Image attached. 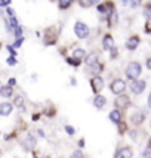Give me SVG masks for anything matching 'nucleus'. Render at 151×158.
Returning <instances> with one entry per match:
<instances>
[{
	"mask_svg": "<svg viewBox=\"0 0 151 158\" xmlns=\"http://www.w3.org/2000/svg\"><path fill=\"white\" fill-rule=\"evenodd\" d=\"M141 65L138 64V62H131L127 67H126V77L129 78V80H136L138 77L141 76Z\"/></svg>",
	"mask_w": 151,
	"mask_h": 158,
	"instance_id": "nucleus-1",
	"label": "nucleus"
},
{
	"mask_svg": "<svg viewBox=\"0 0 151 158\" xmlns=\"http://www.w3.org/2000/svg\"><path fill=\"white\" fill-rule=\"evenodd\" d=\"M74 33L79 39H86L89 35V28H88V25L84 22L79 21V22H76V25H74Z\"/></svg>",
	"mask_w": 151,
	"mask_h": 158,
	"instance_id": "nucleus-2",
	"label": "nucleus"
},
{
	"mask_svg": "<svg viewBox=\"0 0 151 158\" xmlns=\"http://www.w3.org/2000/svg\"><path fill=\"white\" fill-rule=\"evenodd\" d=\"M22 148L25 149V151H33L36 148V145H37V139L33 136V135H27L25 138L22 139Z\"/></svg>",
	"mask_w": 151,
	"mask_h": 158,
	"instance_id": "nucleus-3",
	"label": "nucleus"
},
{
	"mask_svg": "<svg viewBox=\"0 0 151 158\" xmlns=\"http://www.w3.org/2000/svg\"><path fill=\"white\" fill-rule=\"evenodd\" d=\"M124 89H126V83L123 80H114V81L111 83V92L116 93V95L123 93Z\"/></svg>",
	"mask_w": 151,
	"mask_h": 158,
	"instance_id": "nucleus-4",
	"label": "nucleus"
},
{
	"mask_svg": "<svg viewBox=\"0 0 151 158\" xmlns=\"http://www.w3.org/2000/svg\"><path fill=\"white\" fill-rule=\"evenodd\" d=\"M131 90L133 92V93H135V95L142 93V92L145 90V81H142V80H132Z\"/></svg>",
	"mask_w": 151,
	"mask_h": 158,
	"instance_id": "nucleus-5",
	"label": "nucleus"
},
{
	"mask_svg": "<svg viewBox=\"0 0 151 158\" xmlns=\"http://www.w3.org/2000/svg\"><path fill=\"white\" fill-rule=\"evenodd\" d=\"M90 86H92V90H93L95 93H99V92L104 89V80L101 77L96 76L90 80Z\"/></svg>",
	"mask_w": 151,
	"mask_h": 158,
	"instance_id": "nucleus-6",
	"label": "nucleus"
},
{
	"mask_svg": "<svg viewBox=\"0 0 151 158\" xmlns=\"http://www.w3.org/2000/svg\"><path fill=\"white\" fill-rule=\"evenodd\" d=\"M129 103H131L129 96H126V95H122V96H119L116 99L117 110H124V108H127V106H129Z\"/></svg>",
	"mask_w": 151,
	"mask_h": 158,
	"instance_id": "nucleus-7",
	"label": "nucleus"
},
{
	"mask_svg": "<svg viewBox=\"0 0 151 158\" xmlns=\"http://www.w3.org/2000/svg\"><path fill=\"white\" fill-rule=\"evenodd\" d=\"M12 110H14V105H12V103H9V102L0 103V115H3V117L11 115Z\"/></svg>",
	"mask_w": 151,
	"mask_h": 158,
	"instance_id": "nucleus-8",
	"label": "nucleus"
},
{
	"mask_svg": "<svg viewBox=\"0 0 151 158\" xmlns=\"http://www.w3.org/2000/svg\"><path fill=\"white\" fill-rule=\"evenodd\" d=\"M114 158H132V149L131 148H120L119 151L116 152Z\"/></svg>",
	"mask_w": 151,
	"mask_h": 158,
	"instance_id": "nucleus-9",
	"label": "nucleus"
},
{
	"mask_svg": "<svg viewBox=\"0 0 151 158\" xmlns=\"http://www.w3.org/2000/svg\"><path fill=\"white\" fill-rule=\"evenodd\" d=\"M102 48L105 50H111V49L114 48V40H113L111 35H105L102 39Z\"/></svg>",
	"mask_w": 151,
	"mask_h": 158,
	"instance_id": "nucleus-10",
	"label": "nucleus"
},
{
	"mask_svg": "<svg viewBox=\"0 0 151 158\" xmlns=\"http://www.w3.org/2000/svg\"><path fill=\"white\" fill-rule=\"evenodd\" d=\"M138 44H139V39H138L136 35L131 37L129 40L126 41V48L129 49V50H135V49L138 48Z\"/></svg>",
	"mask_w": 151,
	"mask_h": 158,
	"instance_id": "nucleus-11",
	"label": "nucleus"
},
{
	"mask_svg": "<svg viewBox=\"0 0 151 158\" xmlns=\"http://www.w3.org/2000/svg\"><path fill=\"white\" fill-rule=\"evenodd\" d=\"M105 103H107V99H105V96H101V95H98V96L93 98V105H95L98 110L104 108V106H105Z\"/></svg>",
	"mask_w": 151,
	"mask_h": 158,
	"instance_id": "nucleus-12",
	"label": "nucleus"
},
{
	"mask_svg": "<svg viewBox=\"0 0 151 158\" xmlns=\"http://www.w3.org/2000/svg\"><path fill=\"white\" fill-rule=\"evenodd\" d=\"M12 93H14V90H12V86H2L0 87V95L3 98H11L12 96Z\"/></svg>",
	"mask_w": 151,
	"mask_h": 158,
	"instance_id": "nucleus-13",
	"label": "nucleus"
},
{
	"mask_svg": "<svg viewBox=\"0 0 151 158\" xmlns=\"http://www.w3.org/2000/svg\"><path fill=\"white\" fill-rule=\"evenodd\" d=\"M84 62H86V65H88V67L95 65L96 62H98V55H96V53H90V55L84 56Z\"/></svg>",
	"mask_w": 151,
	"mask_h": 158,
	"instance_id": "nucleus-14",
	"label": "nucleus"
},
{
	"mask_svg": "<svg viewBox=\"0 0 151 158\" xmlns=\"http://www.w3.org/2000/svg\"><path fill=\"white\" fill-rule=\"evenodd\" d=\"M110 120L114 124H119V123H120V120H122V114H120V111H119V110L111 111V112H110Z\"/></svg>",
	"mask_w": 151,
	"mask_h": 158,
	"instance_id": "nucleus-15",
	"label": "nucleus"
},
{
	"mask_svg": "<svg viewBox=\"0 0 151 158\" xmlns=\"http://www.w3.org/2000/svg\"><path fill=\"white\" fill-rule=\"evenodd\" d=\"M84 56H86V52H84L83 49H76L74 52H73V58L79 62H82V59L84 58Z\"/></svg>",
	"mask_w": 151,
	"mask_h": 158,
	"instance_id": "nucleus-16",
	"label": "nucleus"
},
{
	"mask_svg": "<svg viewBox=\"0 0 151 158\" xmlns=\"http://www.w3.org/2000/svg\"><path fill=\"white\" fill-rule=\"evenodd\" d=\"M132 120H133V123H142V120H144V114H141V112H138V114H135L133 117H132Z\"/></svg>",
	"mask_w": 151,
	"mask_h": 158,
	"instance_id": "nucleus-17",
	"label": "nucleus"
},
{
	"mask_svg": "<svg viewBox=\"0 0 151 158\" xmlns=\"http://www.w3.org/2000/svg\"><path fill=\"white\" fill-rule=\"evenodd\" d=\"M79 5L82 7H89L93 5V0H79Z\"/></svg>",
	"mask_w": 151,
	"mask_h": 158,
	"instance_id": "nucleus-18",
	"label": "nucleus"
},
{
	"mask_svg": "<svg viewBox=\"0 0 151 158\" xmlns=\"http://www.w3.org/2000/svg\"><path fill=\"white\" fill-rule=\"evenodd\" d=\"M14 103L16 105V106L22 108V106H24V98H22V96H16V98H15V101H14Z\"/></svg>",
	"mask_w": 151,
	"mask_h": 158,
	"instance_id": "nucleus-19",
	"label": "nucleus"
},
{
	"mask_svg": "<svg viewBox=\"0 0 151 158\" xmlns=\"http://www.w3.org/2000/svg\"><path fill=\"white\" fill-rule=\"evenodd\" d=\"M71 2H73V0H59V7H61V9H67V7L71 5Z\"/></svg>",
	"mask_w": 151,
	"mask_h": 158,
	"instance_id": "nucleus-20",
	"label": "nucleus"
},
{
	"mask_svg": "<svg viewBox=\"0 0 151 158\" xmlns=\"http://www.w3.org/2000/svg\"><path fill=\"white\" fill-rule=\"evenodd\" d=\"M9 22H11V28H12V30H14V28H16L18 25H19L15 16H9Z\"/></svg>",
	"mask_w": 151,
	"mask_h": 158,
	"instance_id": "nucleus-21",
	"label": "nucleus"
},
{
	"mask_svg": "<svg viewBox=\"0 0 151 158\" xmlns=\"http://www.w3.org/2000/svg\"><path fill=\"white\" fill-rule=\"evenodd\" d=\"M144 15L145 18H148V19H151V5H147L144 9Z\"/></svg>",
	"mask_w": 151,
	"mask_h": 158,
	"instance_id": "nucleus-22",
	"label": "nucleus"
},
{
	"mask_svg": "<svg viewBox=\"0 0 151 158\" xmlns=\"http://www.w3.org/2000/svg\"><path fill=\"white\" fill-rule=\"evenodd\" d=\"M71 158H84V155H83L82 149H77V151L73 152V154H71Z\"/></svg>",
	"mask_w": 151,
	"mask_h": 158,
	"instance_id": "nucleus-23",
	"label": "nucleus"
},
{
	"mask_svg": "<svg viewBox=\"0 0 151 158\" xmlns=\"http://www.w3.org/2000/svg\"><path fill=\"white\" fill-rule=\"evenodd\" d=\"M14 31H15V35H16V39H18V37H22V27H19V25H18L16 28H14Z\"/></svg>",
	"mask_w": 151,
	"mask_h": 158,
	"instance_id": "nucleus-24",
	"label": "nucleus"
},
{
	"mask_svg": "<svg viewBox=\"0 0 151 158\" xmlns=\"http://www.w3.org/2000/svg\"><path fill=\"white\" fill-rule=\"evenodd\" d=\"M139 158H151V151L150 149H145V151L141 154V157Z\"/></svg>",
	"mask_w": 151,
	"mask_h": 158,
	"instance_id": "nucleus-25",
	"label": "nucleus"
},
{
	"mask_svg": "<svg viewBox=\"0 0 151 158\" xmlns=\"http://www.w3.org/2000/svg\"><path fill=\"white\" fill-rule=\"evenodd\" d=\"M6 62H7V65H16V59H15V56H9Z\"/></svg>",
	"mask_w": 151,
	"mask_h": 158,
	"instance_id": "nucleus-26",
	"label": "nucleus"
},
{
	"mask_svg": "<svg viewBox=\"0 0 151 158\" xmlns=\"http://www.w3.org/2000/svg\"><path fill=\"white\" fill-rule=\"evenodd\" d=\"M65 131H67V133H68L70 136H73V135H74V127H71V126H65Z\"/></svg>",
	"mask_w": 151,
	"mask_h": 158,
	"instance_id": "nucleus-27",
	"label": "nucleus"
},
{
	"mask_svg": "<svg viewBox=\"0 0 151 158\" xmlns=\"http://www.w3.org/2000/svg\"><path fill=\"white\" fill-rule=\"evenodd\" d=\"M67 62H68V64H71V65H74V67H77V65L80 64L79 61H76L74 58H68V59H67Z\"/></svg>",
	"mask_w": 151,
	"mask_h": 158,
	"instance_id": "nucleus-28",
	"label": "nucleus"
},
{
	"mask_svg": "<svg viewBox=\"0 0 151 158\" xmlns=\"http://www.w3.org/2000/svg\"><path fill=\"white\" fill-rule=\"evenodd\" d=\"M22 41H24V39H22V37H18V40L14 43V48H19L21 44H22Z\"/></svg>",
	"mask_w": 151,
	"mask_h": 158,
	"instance_id": "nucleus-29",
	"label": "nucleus"
},
{
	"mask_svg": "<svg viewBox=\"0 0 151 158\" xmlns=\"http://www.w3.org/2000/svg\"><path fill=\"white\" fill-rule=\"evenodd\" d=\"M7 50H9V53H11L12 56L16 55V50L14 49V46H7Z\"/></svg>",
	"mask_w": 151,
	"mask_h": 158,
	"instance_id": "nucleus-30",
	"label": "nucleus"
},
{
	"mask_svg": "<svg viewBox=\"0 0 151 158\" xmlns=\"http://www.w3.org/2000/svg\"><path fill=\"white\" fill-rule=\"evenodd\" d=\"M9 3H12V0H0V6H7Z\"/></svg>",
	"mask_w": 151,
	"mask_h": 158,
	"instance_id": "nucleus-31",
	"label": "nucleus"
},
{
	"mask_svg": "<svg viewBox=\"0 0 151 158\" xmlns=\"http://www.w3.org/2000/svg\"><path fill=\"white\" fill-rule=\"evenodd\" d=\"M6 12H7V15H9V16H15L14 9H11V7H7V9H6Z\"/></svg>",
	"mask_w": 151,
	"mask_h": 158,
	"instance_id": "nucleus-32",
	"label": "nucleus"
},
{
	"mask_svg": "<svg viewBox=\"0 0 151 158\" xmlns=\"http://www.w3.org/2000/svg\"><path fill=\"white\" fill-rule=\"evenodd\" d=\"M15 83H16L15 78H9V83H7V84H9V86H15Z\"/></svg>",
	"mask_w": 151,
	"mask_h": 158,
	"instance_id": "nucleus-33",
	"label": "nucleus"
},
{
	"mask_svg": "<svg viewBox=\"0 0 151 158\" xmlns=\"http://www.w3.org/2000/svg\"><path fill=\"white\" fill-rule=\"evenodd\" d=\"M147 68L151 69V58H148V59H147Z\"/></svg>",
	"mask_w": 151,
	"mask_h": 158,
	"instance_id": "nucleus-34",
	"label": "nucleus"
},
{
	"mask_svg": "<svg viewBox=\"0 0 151 158\" xmlns=\"http://www.w3.org/2000/svg\"><path fill=\"white\" fill-rule=\"evenodd\" d=\"M131 6H132V7L138 6V0H132V2H131Z\"/></svg>",
	"mask_w": 151,
	"mask_h": 158,
	"instance_id": "nucleus-35",
	"label": "nucleus"
},
{
	"mask_svg": "<svg viewBox=\"0 0 151 158\" xmlns=\"http://www.w3.org/2000/svg\"><path fill=\"white\" fill-rule=\"evenodd\" d=\"M79 146H84V140H83V139H80V142H79Z\"/></svg>",
	"mask_w": 151,
	"mask_h": 158,
	"instance_id": "nucleus-36",
	"label": "nucleus"
},
{
	"mask_svg": "<svg viewBox=\"0 0 151 158\" xmlns=\"http://www.w3.org/2000/svg\"><path fill=\"white\" fill-rule=\"evenodd\" d=\"M37 133H39V136H41V138L45 136V133H43V130H39V131H37Z\"/></svg>",
	"mask_w": 151,
	"mask_h": 158,
	"instance_id": "nucleus-37",
	"label": "nucleus"
},
{
	"mask_svg": "<svg viewBox=\"0 0 151 158\" xmlns=\"http://www.w3.org/2000/svg\"><path fill=\"white\" fill-rule=\"evenodd\" d=\"M148 106L151 108V95H150V98H148Z\"/></svg>",
	"mask_w": 151,
	"mask_h": 158,
	"instance_id": "nucleus-38",
	"label": "nucleus"
},
{
	"mask_svg": "<svg viewBox=\"0 0 151 158\" xmlns=\"http://www.w3.org/2000/svg\"><path fill=\"white\" fill-rule=\"evenodd\" d=\"M150 146H151V138H150Z\"/></svg>",
	"mask_w": 151,
	"mask_h": 158,
	"instance_id": "nucleus-39",
	"label": "nucleus"
},
{
	"mask_svg": "<svg viewBox=\"0 0 151 158\" xmlns=\"http://www.w3.org/2000/svg\"><path fill=\"white\" fill-rule=\"evenodd\" d=\"M0 87H2V83H0Z\"/></svg>",
	"mask_w": 151,
	"mask_h": 158,
	"instance_id": "nucleus-40",
	"label": "nucleus"
}]
</instances>
